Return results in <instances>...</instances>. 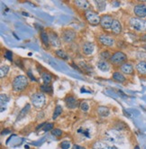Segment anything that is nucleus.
<instances>
[{
  "label": "nucleus",
  "mask_w": 146,
  "mask_h": 149,
  "mask_svg": "<svg viewBox=\"0 0 146 149\" xmlns=\"http://www.w3.org/2000/svg\"><path fill=\"white\" fill-rule=\"evenodd\" d=\"M143 48H144V49L146 50V45H143Z\"/></svg>",
  "instance_id": "79ce46f5"
},
{
  "label": "nucleus",
  "mask_w": 146,
  "mask_h": 149,
  "mask_svg": "<svg viewBox=\"0 0 146 149\" xmlns=\"http://www.w3.org/2000/svg\"><path fill=\"white\" fill-rule=\"evenodd\" d=\"M71 144L70 141H62L61 143V148H62V149H69L71 147Z\"/></svg>",
  "instance_id": "7c9ffc66"
},
{
  "label": "nucleus",
  "mask_w": 146,
  "mask_h": 149,
  "mask_svg": "<svg viewBox=\"0 0 146 149\" xmlns=\"http://www.w3.org/2000/svg\"><path fill=\"white\" fill-rule=\"evenodd\" d=\"M74 4L80 9H84L86 11H88L89 8V3L86 0H78V1H75Z\"/></svg>",
  "instance_id": "2eb2a0df"
},
{
  "label": "nucleus",
  "mask_w": 146,
  "mask_h": 149,
  "mask_svg": "<svg viewBox=\"0 0 146 149\" xmlns=\"http://www.w3.org/2000/svg\"><path fill=\"white\" fill-rule=\"evenodd\" d=\"M136 70L140 74L142 75H146V62L142 61L138 64L136 65Z\"/></svg>",
  "instance_id": "f3484780"
},
{
  "label": "nucleus",
  "mask_w": 146,
  "mask_h": 149,
  "mask_svg": "<svg viewBox=\"0 0 146 149\" xmlns=\"http://www.w3.org/2000/svg\"><path fill=\"white\" fill-rule=\"evenodd\" d=\"M40 89L42 91L44 92H47V93H53V89H51V87L47 85V84H44V85H41Z\"/></svg>",
  "instance_id": "bb28decb"
},
{
  "label": "nucleus",
  "mask_w": 146,
  "mask_h": 149,
  "mask_svg": "<svg viewBox=\"0 0 146 149\" xmlns=\"http://www.w3.org/2000/svg\"><path fill=\"white\" fill-rule=\"evenodd\" d=\"M134 149H140V147H139L138 146H136L134 147Z\"/></svg>",
  "instance_id": "a19ab883"
},
{
  "label": "nucleus",
  "mask_w": 146,
  "mask_h": 149,
  "mask_svg": "<svg viewBox=\"0 0 146 149\" xmlns=\"http://www.w3.org/2000/svg\"><path fill=\"white\" fill-rule=\"evenodd\" d=\"M95 46L92 42H85L83 46H82V51L86 55H90L93 54Z\"/></svg>",
  "instance_id": "f8f14e48"
},
{
  "label": "nucleus",
  "mask_w": 146,
  "mask_h": 149,
  "mask_svg": "<svg viewBox=\"0 0 146 149\" xmlns=\"http://www.w3.org/2000/svg\"><path fill=\"white\" fill-rule=\"evenodd\" d=\"M72 149H86V148H85V147H83V146H78V145H74V146H73V147H72Z\"/></svg>",
  "instance_id": "4c0bfd02"
},
{
  "label": "nucleus",
  "mask_w": 146,
  "mask_h": 149,
  "mask_svg": "<svg viewBox=\"0 0 146 149\" xmlns=\"http://www.w3.org/2000/svg\"><path fill=\"white\" fill-rule=\"evenodd\" d=\"M9 72V67L7 65H2L1 68H0V77L1 78H4L5 76H6V74Z\"/></svg>",
  "instance_id": "5701e85b"
},
{
  "label": "nucleus",
  "mask_w": 146,
  "mask_h": 149,
  "mask_svg": "<svg viewBox=\"0 0 146 149\" xmlns=\"http://www.w3.org/2000/svg\"><path fill=\"white\" fill-rule=\"evenodd\" d=\"M95 3L97 4L98 9L99 11H103V10H104L105 8H106L107 4H106V2H105V1H96Z\"/></svg>",
  "instance_id": "cd10ccee"
},
{
  "label": "nucleus",
  "mask_w": 146,
  "mask_h": 149,
  "mask_svg": "<svg viewBox=\"0 0 146 149\" xmlns=\"http://www.w3.org/2000/svg\"><path fill=\"white\" fill-rule=\"evenodd\" d=\"M113 22H114V19L112 16H110L108 15H105L101 16L100 25L102 26V28L104 30H110Z\"/></svg>",
  "instance_id": "39448f33"
},
{
  "label": "nucleus",
  "mask_w": 146,
  "mask_h": 149,
  "mask_svg": "<svg viewBox=\"0 0 146 149\" xmlns=\"http://www.w3.org/2000/svg\"><path fill=\"white\" fill-rule=\"evenodd\" d=\"M28 85V79L24 76V75H19L15 78L13 81V89L15 91H22Z\"/></svg>",
  "instance_id": "f257e3e1"
},
{
  "label": "nucleus",
  "mask_w": 146,
  "mask_h": 149,
  "mask_svg": "<svg viewBox=\"0 0 146 149\" xmlns=\"http://www.w3.org/2000/svg\"><path fill=\"white\" fill-rule=\"evenodd\" d=\"M27 74H28V76H29V77L31 78V80H32V81H36V79H35V77H34V76H33V75L32 74V72H31L30 71H28V72H27Z\"/></svg>",
  "instance_id": "e433bc0d"
},
{
  "label": "nucleus",
  "mask_w": 146,
  "mask_h": 149,
  "mask_svg": "<svg viewBox=\"0 0 146 149\" xmlns=\"http://www.w3.org/2000/svg\"><path fill=\"white\" fill-rule=\"evenodd\" d=\"M0 98H1V105H2V106L4 105V103H6L8 100H9V99H8V97L6 94H1Z\"/></svg>",
  "instance_id": "473e14b6"
},
{
  "label": "nucleus",
  "mask_w": 146,
  "mask_h": 149,
  "mask_svg": "<svg viewBox=\"0 0 146 149\" xmlns=\"http://www.w3.org/2000/svg\"><path fill=\"white\" fill-rule=\"evenodd\" d=\"M130 24L134 30L138 31V32L146 31V21L142 18L133 17V18L130 19Z\"/></svg>",
  "instance_id": "f03ea898"
},
{
  "label": "nucleus",
  "mask_w": 146,
  "mask_h": 149,
  "mask_svg": "<svg viewBox=\"0 0 146 149\" xmlns=\"http://www.w3.org/2000/svg\"><path fill=\"white\" fill-rule=\"evenodd\" d=\"M65 103L69 109H76V107L78 106V100L73 96H68V97H66Z\"/></svg>",
  "instance_id": "9b49d317"
},
{
  "label": "nucleus",
  "mask_w": 146,
  "mask_h": 149,
  "mask_svg": "<svg viewBox=\"0 0 146 149\" xmlns=\"http://www.w3.org/2000/svg\"><path fill=\"white\" fill-rule=\"evenodd\" d=\"M5 57H6L7 60L13 61V54H12V52H10V51H6V52H5Z\"/></svg>",
  "instance_id": "72a5a7b5"
},
{
  "label": "nucleus",
  "mask_w": 146,
  "mask_h": 149,
  "mask_svg": "<svg viewBox=\"0 0 146 149\" xmlns=\"http://www.w3.org/2000/svg\"><path fill=\"white\" fill-rule=\"evenodd\" d=\"M142 40H143V41H146V34H145V36L142 38Z\"/></svg>",
  "instance_id": "ea45409f"
},
{
  "label": "nucleus",
  "mask_w": 146,
  "mask_h": 149,
  "mask_svg": "<svg viewBox=\"0 0 146 149\" xmlns=\"http://www.w3.org/2000/svg\"><path fill=\"white\" fill-rule=\"evenodd\" d=\"M121 72L125 74H133L134 73V67L131 63H124L121 65Z\"/></svg>",
  "instance_id": "ddd939ff"
},
{
  "label": "nucleus",
  "mask_w": 146,
  "mask_h": 149,
  "mask_svg": "<svg viewBox=\"0 0 146 149\" xmlns=\"http://www.w3.org/2000/svg\"><path fill=\"white\" fill-rule=\"evenodd\" d=\"M62 36L66 42H71L75 39L76 33L71 29H65L62 32Z\"/></svg>",
  "instance_id": "6e6552de"
},
{
  "label": "nucleus",
  "mask_w": 146,
  "mask_h": 149,
  "mask_svg": "<svg viewBox=\"0 0 146 149\" xmlns=\"http://www.w3.org/2000/svg\"><path fill=\"white\" fill-rule=\"evenodd\" d=\"M49 37H50V43L53 47H60L61 46V40H60L59 36H57L56 33H54L53 32H51L49 34Z\"/></svg>",
  "instance_id": "9d476101"
},
{
  "label": "nucleus",
  "mask_w": 146,
  "mask_h": 149,
  "mask_svg": "<svg viewBox=\"0 0 146 149\" xmlns=\"http://www.w3.org/2000/svg\"><path fill=\"white\" fill-rule=\"evenodd\" d=\"M111 31H112L116 34H118V33H120L122 32V25H121V24H120L119 21L114 20V22L112 24V26H111Z\"/></svg>",
  "instance_id": "4468645a"
},
{
  "label": "nucleus",
  "mask_w": 146,
  "mask_h": 149,
  "mask_svg": "<svg viewBox=\"0 0 146 149\" xmlns=\"http://www.w3.org/2000/svg\"><path fill=\"white\" fill-rule=\"evenodd\" d=\"M41 39H42V42H44V45L45 46H49V45H50V37H49V34L46 32H44V31L41 32Z\"/></svg>",
  "instance_id": "6ab92c4d"
},
{
  "label": "nucleus",
  "mask_w": 146,
  "mask_h": 149,
  "mask_svg": "<svg viewBox=\"0 0 146 149\" xmlns=\"http://www.w3.org/2000/svg\"><path fill=\"white\" fill-rule=\"evenodd\" d=\"M98 113L101 117H107L109 115V109L107 107H99L98 109Z\"/></svg>",
  "instance_id": "412c9836"
},
{
  "label": "nucleus",
  "mask_w": 146,
  "mask_h": 149,
  "mask_svg": "<svg viewBox=\"0 0 146 149\" xmlns=\"http://www.w3.org/2000/svg\"><path fill=\"white\" fill-rule=\"evenodd\" d=\"M98 41L103 45L108 46V47H111L115 45V39L112 36H108V34H102V36L98 37Z\"/></svg>",
  "instance_id": "0eeeda50"
},
{
  "label": "nucleus",
  "mask_w": 146,
  "mask_h": 149,
  "mask_svg": "<svg viewBox=\"0 0 146 149\" xmlns=\"http://www.w3.org/2000/svg\"><path fill=\"white\" fill-rule=\"evenodd\" d=\"M98 67L99 70H101L103 72H106L109 70V64L106 62V61H99L98 63Z\"/></svg>",
  "instance_id": "aec40b11"
},
{
  "label": "nucleus",
  "mask_w": 146,
  "mask_h": 149,
  "mask_svg": "<svg viewBox=\"0 0 146 149\" xmlns=\"http://www.w3.org/2000/svg\"><path fill=\"white\" fill-rule=\"evenodd\" d=\"M42 79L44 81V84H50L51 81V75L48 72H42Z\"/></svg>",
  "instance_id": "4be33fe9"
},
{
  "label": "nucleus",
  "mask_w": 146,
  "mask_h": 149,
  "mask_svg": "<svg viewBox=\"0 0 146 149\" xmlns=\"http://www.w3.org/2000/svg\"><path fill=\"white\" fill-rule=\"evenodd\" d=\"M80 66H81L83 69H85L86 71H89V70H90V68L88 66V64L86 63H83V62H81V63H80Z\"/></svg>",
  "instance_id": "c9c22d12"
},
{
  "label": "nucleus",
  "mask_w": 146,
  "mask_h": 149,
  "mask_svg": "<svg viewBox=\"0 0 146 149\" xmlns=\"http://www.w3.org/2000/svg\"><path fill=\"white\" fill-rule=\"evenodd\" d=\"M31 101L36 109H41L45 104V96L42 93H35L32 96Z\"/></svg>",
  "instance_id": "20e7f679"
},
{
  "label": "nucleus",
  "mask_w": 146,
  "mask_h": 149,
  "mask_svg": "<svg viewBox=\"0 0 146 149\" xmlns=\"http://www.w3.org/2000/svg\"><path fill=\"white\" fill-rule=\"evenodd\" d=\"M127 59V56L124 54L123 52H116L115 54L111 56L110 58V62L114 63V64H119V63H124L125 61Z\"/></svg>",
  "instance_id": "423d86ee"
},
{
  "label": "nucleus",
  "mask_w": 146,
  "mask_h": 149,
  "mask_svg": "<svg viewBox=\"0 0 146 149\" xmlns=\"http://www.w3.org/2000/svg\"><path fill=\"white\" fill-rule=\"evenodd\" d=\"M134 14L138 18H143L146 16V6L137 5L134 7Z\"/></svg>",
  "instance_id": "1a4fd4ad"
},
{
  "label": "nucleus",
  "mask_w": 146,
  "mask_h": 149,
  "mask_svg": "<svg viewBox=\"0 0 146 149\" xmlns=\"http://www.w3.org/2000/svg\"><path fill=\"white\" fill-rule=\"evenodd\" d=\"M9 132H10V131H9V130H8V129H6V131H3V132H2V135L7 134V133H9Z\"/></svg>",
  "instance_id": "58836bf2"
},
{
  "label": "nucleus",
  "mask_w": 146,
  "mask_h": 149,
  "mask_svg": "<svg viewBox=\"0 0 146 149\" xmlns=\"http://www.w3.org/2000/svg\"><path fill=\"white\" fill-rule=\"evenodd\" d=\"M85 16H86V19L88 20V22L92 25H97V24H100L101 17L95 11H93V10L86 11L85 12Z\"/></svg>",
  "instance_id": "7ed1b4c3"
},
{
  "label": "nucleus",
  "mask_w": 146,
  "mask_h": 149,
  "mask_svg": "<svg viewBox=\"0 0 146 149\" xmlns=\"http://www.w3.org/2000/svg\"><path fill=\"white\" fill-rule=\"evenodd\" d=\"M55 54H56V55H57L58 57L62 58V59H63V60H68V59H69L68 54H66V52H65L63 50H57Z\"/></svg>",
  "instance_id": "b1692460"
},
{
  "label": "nucleus",
  "mask_w": 146,
  "mask_h": 149,
  "mask_svg": "<svg viewBox=\"0 0 146 149\" xmlns=\"http://www.w3.org/2000/svg\"><path fill=\"white\" fill-rule=\"evenodd\" d=\"M93 149H117L116 146H110L102 142H96L93 145Z\"/></svg>",
  "instance_id": "dca6fc26"
},
{
  "label": "nucleus",
  "mask_w": 146,
  "mask_h": 149,
  "mask_svg": "<svg viewBox=\"0 0 146 149\" xmlns=\"http://www.w3.org/2000/svg\"><path fill=\"white\" fill-rule=\"evenodd\" d=\"M29 109H30V105H29V104H27L26 106H25V107L23 109V110L20 112L19 117H18V118H17V119H21V118H24V116H26V114L28 113Z\"/></svg>",
  "instance_id": "393cba45"
},
{
  "label": "nucleus",
  "mask_w": 146,
  "mask_h": 149,
  "mask_svg": "<svg viewBox=\"0 0 146 149\" xmlns=\"http://www.w3.org/2000/svg\"><path fill=\"white\" fill-rule=\"evenodd\" d=\"M113 79L116 81H117V82H120V83H123V82H125V77L120 72H114L113 73Z\"/></svg>",
  "instance_id": "a211bd4d"
},
{
  "label": "nucleus",
  "mask_w": 146,
  "mask_h": 149,
  "mask_svg": "<svg viewBox=\"0 0 146 149\" xmlns=\"http://www.w3.org/2000/svg\"><path fill=\"white\" fill-rule=\"evenodd\" d=\"M51 134L55 136H61L62 135V131L60 129V128H55L51 130Z\"/></svg>",
  "instance_id": "c756f323"
},
{
  "label": "nucleus",
  "mask_w": 146,
  "mask_h": 149,
  "mask_svg": "<svg viewBox=\"0 0 146 149\" xmlns=\"http://www.w3.org/2000/svg\"><path fill=\"white\" fill-rule=\"evenodd\" d=\"M80 109L82 111L86 112V111H88V110H89V106L88 103L86 102V101H82V102L80 104Z\"/></svg>",
  "instance_id": "c85d7f7f"
},
{
  "label": "nucleus",
  "mask_w": 146,
  "mask_h": 149,
  "mask_svg": "<svg viewBox=\"0 0 146 149\" xmlns=\"http://www.w3.org/2000/svg\"><path fill=\"white\" fill-rule=\"evenodd\" d=\"M53 124L51 123H46L45 126L44 127V131H48V130H53Z\"/></svg>",
  "instance_id": "f704fd0d"
},
{
  "label": "nucleus",
  "mask_w": 146,
  "mask_h": 149,
  "mask_svg": "<svg viewBox=\"0 0 146 149\" xmlns=\"http://www.w3.org/2000/svg\"><path fill=\"white\" fill-rule=\"evenodd\" d=\"M111 55L110 54H109V52H107V51H105V52H101V57L103 58V59H105V60H110V58H111Z\"/></svg>",
  "instance_id": "2f4dec72"
},
{
  "label": "nucleus",
  "mask_w": 146,
  "mask_h": 149,
  "mask_svg": "<svg viewBox=\"0 0 146 149\" xmlns=\"http://www.w3.org/2000/svg\"><path fill=\"white\" fill-rule=\"evenodd\" d=\"M62 112V108L61 106H60V105H58V106L56 107V109H55V110H54L53 118V119H56L60 115H61Z\"/></svg>",
  "instance_id": "a878e982"
}]
</instances>
